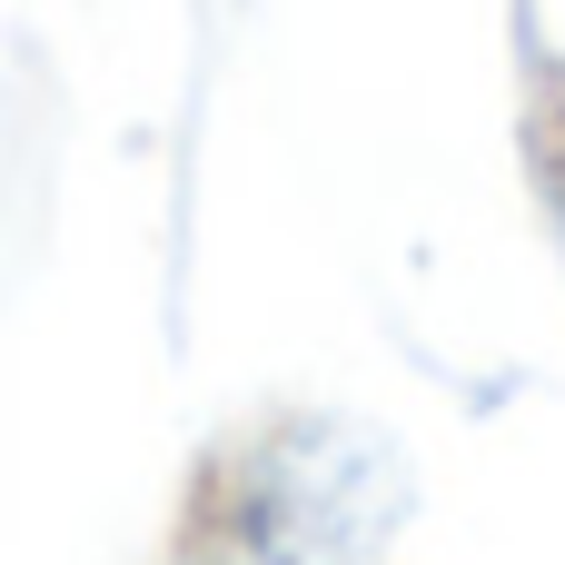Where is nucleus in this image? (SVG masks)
<instances>
[{
	"label": "nucleus",
	"mask_w": 565,
	"mask_h": 565,
	"mask_svg": "<svg viewBox=\"0 0 565 565\" xmlns=\"http://www.w3.org/2000/svg\"><path fill=\"white\" fill-rule=\"evenodd\" d=\"M397 526L407 457L358 417L288 407L209 457L169 565H387Z\"/></svg>",
	"instance_id": "f257e3e1"
}]
</instances>
